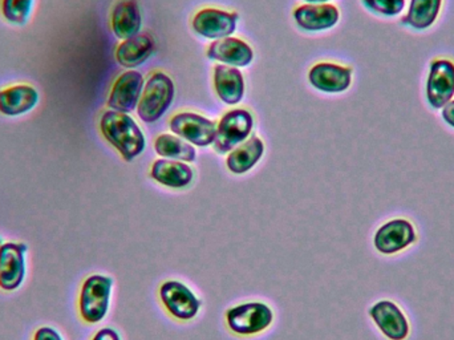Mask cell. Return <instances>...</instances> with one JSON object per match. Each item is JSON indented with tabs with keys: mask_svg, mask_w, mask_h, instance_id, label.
Segmentation results:
<instances>
[{
	"mask_svg": "<svg viewBox=\"0 0 454 340\" xmlns=\"http://www.w3.org/2000/svg\"><path fill=\"white\" fill-rule=\"evenodd\" d=\"M98 128L103 138L121 154L125 162H133L145 151V135L129 114L109 109L101 115Z\"/></svg>",
	"mask_w": 454,
	"mask_h": 340,
	"instance_id": "6da1fadb",
	"label": "cell"
},
{
	"mask_svg": "<svg viewBox=\"0 0 454 340\" xmlns=\"http://www.w3.org/2000/svg\"><path fill=\"white\" fill-rule=\"evenodd\" d=\"M176 88L173 80L164 72H154L149 76L140 104L137 107L138 117L144 123H156L169 111L175 100Z\"/></svg>",
	"mask_w": 454,
	"mask_h": 340,
	"instance_id": "7a4b0ae2",
	"label": "cell"
},
{
	"mask_svg": "<svg viewBox=\"0 0 454 340\" xmlns=\"http://www.w3.org/2000/svg\"><path fill=\"white\" fill-rule=\"evenodd\" d=\"M114 280L106 275L95 274L88 277L82 286L79 310L84 322L96 325L108 314L111 304Z\"/></svg>",
	"mask_w": 454,
	"mask_h": 340,
	"instance_id": "3957f363",
	"label": "cell"
},
{
	"mask_svg": "<svg viewBox=\"0 0 454 340\" xmlns=\"http://www.w3.org/2000/svg\"><path fill=\"white\" fill-rule=\"evenodd\" d=\"M254 128V116L247 109L235 108L226 112L217 124L215 151L227 154L250 138Z\"/></svg>",
	"mask_w": 454,
	"mask_h": 340,
	"instance_id": "277c9868",
	"label": "cell"
},
{
	"mask_svg": "<svg viewBox=\"0 0 454 340\" xmlns=\"http://www.w3.org/2000/svg\"><path fill=\"white\" fill-rule=\"evenodd\" d=\"M272 310L261 302L239 304L226 312V322L232 333L240 336H255L271 326Z\"/></svg>",
	"mask_w": 454,
	"mask_h": 340,
	"instance_id": "5b68a950",
	"label": "cell"
},
{
	"mask_svg": "<svg viewBox=\"0 0 454 340\" xmlns=\"http://www.w3.org/2000/svg\"><path fill=\"white\" fill-rule=\"evenodd\" d=\"M169 128L175 136L196 146L215 144L217 124L207 117L194 112H180L170 119Z\"/></svg>",
	"mask_w": 454,
	"mask_h": 340,
	"instance_id": "8992f818",
	"label": "cell"
},
{
	"mask_svg": "<svg viewBox=\"0 0 454 340\" xmlns=\"http://www.w3.org/2000/svg\"><path fill=\"white\" fill-rule=\"evenodd\" d=\"M427 101L431 108L442 109L454 99V61L434 59L429 64L426 87Z\"/></svg>",
	"mask_w": 454,
	"mask_h": 340,
	"instance_id": "52a82bcc",
	"label": "cell"
},
{
	"mask_svg": "<svg viewBox=\"0 0 454 340\" xmlns=\"http://www.w3.org/2000/svg\"><path fill=\"white\" fill-rule=\"evenodd\" d=\"M238 20H239V15L237 12L207 7L194 15L192 28L200 36L215 42V40L231 36L237 29Z\"/></svg>",
	"mask_w": 454,
	"mask_h": 340,
	"instance_id": "ba28073f",
	"label": "cell"
},
{
	"mask_svg": "<svg viewBox=\"0 0 454 340\" xmlns=\"http://www.w3.org/2000/svg\"><path fill=\"white\" fill-rule=\"evenodd\" d=\"M144 87H145V80H144L143 75L129 69L114 80L108 100H106V106L112 111L130 114L137 109Z\"/></svg>",
	"mask_w": 454,
	"mask_h": 340,
	"instance_id": "9c48e42d",
	"label": "cell"
},
{
	"mask_svg": "<svg viewBox=\"0 0 454 340\" xmlns=\"http://www.w3.org/2000/svg\"><path fill=\"white\" fill-rule=\"evenodd\" d=\"M418 241L412 222L404 218L391 219L379 227L373 237V245L379 253L392 256L405 250Z\"/></svg>",
	"mask_w": 454,
	"mask_h": 340,
	"instance_id": "30bf717a",
	"label": "cell"
},
{
	"mask_svg": "<svg viewBox=\"0 0 454 340\" xmlns=\"http://www.w3.org/2000/svg\"><path fill=\"white\" fill-rule=\"evenodd\" d=\"M160 299L167 312L176 320H192L201 309V301L193 291L177 281H168L160 288Z\"/></svg>",
	"mask_w": 454,
	"mask_h": 340,
	"instance_id": "8fae6325",
	"label": "cell"
},
{
	"mask_svg": "<svg viewBox=\"0 0 454 340\" xmlns=\"http://www.w3.org/2000/svg\"><path fill=\"white\" fill-rule=\"evenodd\" d=\"M28 246L23 242L3 243L0 248V289L15 291L26 278V254Z\"/></svg>",
	"mask_w": 454,
	"mask_h": 340,
	"instance_id": "7c38bea8",
	"label": "cell"
},
{
	"mask_svg": "<svg viewBox=\"0 0 454 340\" xmlns=\"http://www.w3.org/2000/svg\"><path fill=\"white\" fill-rule=\"evenodd\" d=\"M351 67L338 63L322 61L315 64L309 72V82L315 90L325 93H341L349 90L352 84Z\"/></svg>",
	"mask_w": 454,
	"mask_h": 340,
	"instance_id": "4fadbf2b",
	"label": "cell"
},
{
	"mask_svg": "<svg viewBox=\"0 0 454 340\" xmlns=\"http://www.w3.org/2000/svg\"><path fill=\"white\" fill-rule=\"evenodd\" d=\"M39 103V91L27 83H18L0 90V115L3 116H24L31 114Z\"/></svg>",
	"mask_w": 454,
	"mask_h": 340,
	"instance_id": "5bb4252c",
	"label": "cell"
},
{
	"mask_svg": "<svg viewBox=\"0 0 454 340\" xmlns=\"http://www.w3.org/2000/svg\"><path fill=\"white\" fill-rule=\"evenodd\" d=\"M379 330L389 340H405L410 336V322L399 306L391 301H380L370 309Z\"/></svg>",
	"mask_w": 454,
	"mask_h": 340,
	"instance_id": "9a60e30c",
	"label": "cell"
},
{
	"mask_svg": "<svg viewBox=\"0 0 454 340\" xmlns=\"http://www.w3.org/2000/svg\"><path fill=\"white\" fill-rule=\"evenodd\" d=\"M294 19L299 28L309 32L325 31L333 28L340 20V11L336 5L325 3V4H301L294 11Z\"/></svg>",
	"mask_w": 454,
	"mask_h": 340,
	"instance_id": "2e32d148",
	"label": "cell"
},
{
	"mask_svg": "<svg viewBox=\"0 0 454 340\" xmlns=\"http://www.w3.org/2000/svg\"><path fill=\"white\" fill-rule=\"evenodd\" d=\"M207 56L210 60L220 61L225 66L245 68L253 63L254 51L245 40L229 36L210 43Z\"/></svg>",
	"mask_w": 454,
	"mask_h": 340,
	"instance_id": "e0dca14e",
	"label": "cell"
},
{
	"mask_svg": "<svg viewBox=\"0 0 454 340\" xmlns=\"http://www.w3.org/2000/svg\"><path fill=\"white\" fill-rule=\"evenodd\" d=\"M143 27L140 5L137 0H120L112 8L111 28L120 40L130 39L140 34Z\"/></svg>",
	"mask_w": 454,
	"mask_h": 340,
	"instance_id": "ac0fdd59",
	"label": "cell"
},
{
	"mask_svg": "<svg viewBox=\"0 0 454 340\" xmlns=\"http://www.w3.org/2000/svg\"><path fill=\"white\" fill-rule=\"evenodd\" d=\"M213 83L218 99L227 106H237L245 98V79L239 68L218 64L215 67Z\"/></svg>",
	"mask_w": 454,
	"mask_h": 340,
	"instance_id": "d6986e66",
	"label": "cell"
},
{
	"mask_svg": "<svg viewBox=\"0 0 454 340\" xmlns=\"http://www.w3.org/2000/svg\"><path fill=\"white\" fill-rule=\"evenodd\" d=\"M151 177L162 186L184 189L193 181V170L177 160H156L151 168Z\"/></svg>",
	"mask_w": 454,
	"mask_h": 340,
	"instance_id": "ffe728a7",
	"label": "cell"
},
{
	"mask_svg": "<svg viewBox=\"0 0 454 340\" xmlns=\"http://www.w3.org/2000/svg\"><path fill=\"white\" fill-rule=\"evenodd\" d=\"M154 40L149 35H136L130 39L122 40L116 48L117 63L124 68L133 69L145 63L153 55Z\"/></svg>",
	"mask_w": 454,
	"mask_h": 340,
	"instance_id": "44dd1931",
	"label": "cell"
},
{
	"mask_svg": "<svg viewBox=\"0 0 454 340\" xmlns=\"http://www.w3.org/2000/svg\"><path fill=\"white\" fill-rule=\"evenodd\" d=\"M264 154V144L258 136H251L245 143L230 152L226 160L227 170L234 174H245L253 170Z\"/></svg>",
	"mask_w": 454,
	"mask_h": 340,
	"instance_id": "7402d4cb",
	"label": "cell"
},
{
	"mask_svg": "<svg viewBox=\"0 0 454 340\" xmlns=\"http://www.w3.org/2000/svg\"><path fill=\"white\" fill-rule=\"evenodd\" d=\"M444 0H411L410 8L403 18L402 24L416 31L431 28L442 12Z\"/></svg>",
	"mask_w": 454,
	"mask_h": 340,
	"instance_id": "603a6c76",
	"label": "cell"
},
{
	"mask_svg": "<svg viewBox=\"0 0 454 340\" xmlns=\"http://www.w3.org/2000/svg\"><path fill=\"white\" fill-rule=\"evenodd\" d=\"M154 151L161 159L177 160L183 162H194L197 159L196 148L192 144L169 133H164L156 138Z\"/></svg>",
	"mask_w": 454,
	"mask_h": 340,
	"instance_id": "cb8c5ba5",
	"label": "cell"
},
{
	"mask_svg": "<svg viewBox=\"0 0 454 340\" xmlns=\"http://www.w3.org/2000/svg\"><path fill=\"white\" fill-rule=\"evenodd\" d=\"M35 0H0V13L7 23L23 27L34 12Z\"/></svg>",
	"mask_w": 454,
	"mask_h": 340,
	"instance_id": "d4e9b609",
	"label": "cell"
},
{
	"mask_svg": "<svg viewBox=\"0 0 454 340\" xmlns=\"http://www.w3.org/2000/svg\"><path fill=\"white\" fill-rule=\"evenodd\" d=\"M363 5L376 15L395 18L404 11L405 0H362Z\"/></svg>",
	"mask_w": 454,
	"mask_h": 340,
	"instance_id": "484cf974",
	"label": "cell"
},
{
	"mask_svg": "<svg viewBox=\"0 0 454 340\" xmlns=\"http://www.w3.org/2000/svg\"><path fill=\"white\" fill-rule=\"evenodd\" d=\"M34 340H63V338L55 328H42L35 333Z\"/></svg>",
	"mask_w": 454,
	"mask_h": 340,
	"instance_id": "4316f807",
	"label": "cell"
},
{
	"mask_svg": "<svg viewBox=\"0 0 454 340\" xmlns=\"http://www.w3.org/2000/svg\"><path fill=\"white\" fill-rule=\"evenodd\" d=\"M92 340H121L120 339L119 334L114 328H101L98 333L95 334Z\"/></svg>",
	"mask_w": 454,
	"mask_h": 340,
	"instance_id": "83f0119b",
	"label": "cell"
},
{
	"mask_svg": "<svg viewBox=\"0 0 454 340\" xmlns=\"http://www.w3.org/2000/svg\"><path fill=\"white\" fill-rule=\"evenodd\" d=\"M442 120L454 130V99L442 109Z\"/></svg>",
	"mask_w": 454,
	"mask_h": 340,
	"instance_id": "f1b7e54d",
	"label": "cell"
},
{
	"mask_svg": "<svg viewBox=\"0 0 454 340\" xmlns=\"http://www.w3.org/2000/svg\"><path fill=\"white\" fill-rule=\"evenodd\" d=\"M304 2L309 3V4H325V3H328L330 0H304Z\"/></svg>",
	"mask_w": 454,
	"mask_h": 340,
	"instance_id": "f546056e",
	"label": "cell"
},
{
	"mask_svg": "<svg viewBox=\"0 0 454 340\" xmlns=\"http://www.w3.org/2000/svg\"><path fill=\"white\" fill-rule=\"evenodd\" d=\"M2 245H3L2 238H0V248H2Z\"/></svg>",
	"mask_w": 454,
	"mask_h": 340,
	"instance_id": "4dcf8cb0",
	"label": "cell"
}]
</instances>
